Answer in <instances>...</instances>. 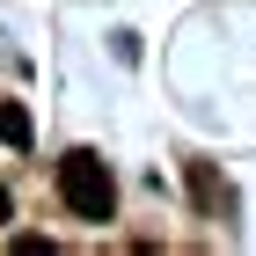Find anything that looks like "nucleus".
Wrapping results in <instances>:
<instances>
[{
    "mask_svg": "<svg viewBox=\"0 0 256 256\" xmlns=\"http://www.w3.org/2000/svg\"><path fill=\"white\" fill-rule=\"evenodd\" d=\"M59 198H66V212H80V220H110V205H118V183H110L102 154L74 146V154L59 161Z\"/></svg>",
    "mask_w": 256,
    "mask_h": 256,
    "instance_id": "f257e3e1",
    "label": "nucleus"
},
{
    "mask_svg": "<svg viewBox=\"0 0 256 256\" xmlns=\"http://www.w3.org/2000/svg\"><path fill=\"white\" fill-rule=\"evenodd\" d=\"M0 139H8V146H30V110L8 102V96H0Z\"/></svg>",
    "mask_w": 256,
    "mask_h": 256,
    "instance_id": "f03ea898",
    "label": "nucleus"
},
{
    "mask_svg": "<svg viewBox=\"0 0 256 256\" xmlns=\"http://www.w3.org/2000/svg\"><path fill=\"white\" fill-rule=\"evenodd\" d=\"M8 212H15V205H8V183H0V227H8Z\"/></svg>",
    "mask_w": 256,
    "mask_h": 256,
    "instance_id": "7ed1b4c3",
    "label": "nucleus"
}]
</instances>
